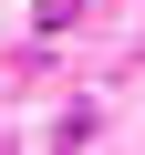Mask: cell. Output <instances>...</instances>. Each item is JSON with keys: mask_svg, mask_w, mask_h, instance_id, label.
<instances>
[{"mask_svg": "<svg viewBox=\"0 0 145 155\" xmlns=\"http://www.w3.org/2000/svg\"><path fill=\"white\" fill-rule=\"evenodd\" d=\"M72 21H83V0H42L31 11V31H72Z\"/></svg>", "mask_w": 145, "mask_h": 155, "instance_id": "1", "label": "cell"}]
</instances>
